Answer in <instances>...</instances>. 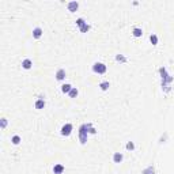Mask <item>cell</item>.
Returning a JSON list of instances; mask_svg holds the SVG:
<instances>
[{
  "mask_svg": "<svg viewBox=\"0 0 174 174\" xmlns=\"http://www.w3.org/2000/svg\"><path fill=\"white\" fill-rule=\"evenodd\" d=\"M11 141H12L14 144H19V141H21V137H19L18 135H15V136L12 137V140H11Z\"/></svg>",
  "mask_w": 174,
  "mask_h": 174,
  "instance_id": "obj_17",
  "label": "cell"
},
{
  "mask_svg": "<svg viewBox=\"0 0 174 174\" xmlns=\"http://www.w3.org/2000/svg\"><path fill=\"white\" fill-rule=\"evenodd\" d=\"M89 29H90V26L87 25V23H84L83 26H80V30L83 31V33H84V31H89Z\"/></svg>",
  "mask_w": 174,
  "mask_h": 174,
  "instance_id": "obj_18",
  "label": "cell"
},
{
  "mask_svg": "<svg viewBox=\"0 0 174 174\" xmlns=\"http://www.w3.org/2000/svg\"><path fill=\"white\" fill-rule=\"evenodd\" d=\"M99 87H101L102 90H104V91H105V90H108V87H109V82H102L101 84H99Z\"/></svg>",
  "mask_w": 174,
  "mask_h": 174,
  "instance_id": "obj_15",
  "label": "cell"
},
{
  "mask_svg": "<svg viewBox=\"0 0 174 174\" xmlns=\"http://www.w3.org/2000/svg\"><path fill=\"white\" fill-rule=\"evenodd\" d=\"M64 78H65V71L64 69H59L57 74H56V79H57V80H63Z\"/></svg>",
  "mask_w": 174,
  "mask_h": 174,
  "instance_id": "obj_8",
  "label": "cell"
},
{
  "mask_svg": "<svg viewBox=\"0 0 174 174\" xmlns=\"http://www.w3.org/2000/svg\"><path fill=\"white\" fill-rule=\"evenodd\" d=\"M150 41L152 42V45H156V44H158V37L155 34H151V35H150Z\"/></svg>",
  "mask_w": 174,
  "mask_h": 174,
  "instance_id": "obj_14",
  "label": "cell"
},
{
  "mask_svg": "<svg viewBox=\"0 0 174 174\" xmlns=\"http://www.w3.org/2000/svg\"><path fill=\"white\" fill-rule=\"evenodd\" d=\"M78 7H79V4H78L76 2H71V3H68V10L72 11V12L78 10Z\"/></svg>",
  "mask_w": 174,
  "mask_h": 174,
  "instance_id": "obj_9",
  "label": "cell"
},
{
  "mask_svg": "<svg viewBox=\"0 0 174 174\" xmlns=\"http://www.w3.org/2000/svg\"><path fill=\"white\" fill-rule=\"evenodd\" d=\"M42 35V30L39 29V27H35V29L33 30V37L34 38H39Z\"/></svg>",
  "mask_w": 174,
  "mask_h": 174,
  "instance_id": "obj_10",
  "label": "cell"
},
{
  "mask_svg": "<svg viewBox=\"0 0 174 174\" xmlns=\"http://www.w3.org/2000/svg\"><path fill=\"white\" fill-rule=\"evenodd\" d=\"M7 126V120L6 118H2V129H4Z\"/></svg>",
  "mask_w": 174,
  "mask_h": 174,
  "instance_id": "obj_21",
  "label": "cell"
},
{
  "mask_svg": "<svg viewBox=\"0 0 174 174\" xmlns=\"http://www.w3.org/2000/svg\"><path fill=\"white\" fill-rule=\"evenodd\" d=\"M122 158H124V155H122L121 152H116V154L113 155V161L116 162V163H120V162L122 161Z\"/></svg>",
  "mask_w": 174,
  "mask_h": 174,
  "instance_id": "obj_7",
  "label": "cell"
},
{
  "mask_svg": "<svg viewBox=\"0 0 174 174\" xmlns=\"http://www.w3.org/2000/svg\"><path fill=\"white\" fill-rule=\"evenodd\" d=\"M143 174H155V170H154L152 166H148L146 170H143Z\"/></svg>",
  "mask_w": 174,
  "mask_h": 174,
  "instance_id": "obj_13",
  "label": "cell"
},
{
  "mask_svg": "<svg viewBox=\"0 0 174 174\" xmlns=\"http://www.w3.org/2000/svg\"><path fill=\"white\" fill-rule=\"evenodd\" d=\"M53 171H54V174H61L63 171H64V166L63 165H54Z\"/></svg>",
  "mask_w": 174,
  "mask_h": 174,
  "instance_id": "obj_6",
  "label": "cell"
},
{
  "mask_svg": "<svg viewBox=\"0 0 174 174\" xmlns=\"http://www.w3.org/2000/svg\"><path fill=\"white\" fill-rule=\"evenodd\" d=\"M35 108L37 109H44L45 108V101H44V98H39V99L35 101Z\"/></svg>",
  "mask_w": 174,
  "mask_h": 174,
  "instance_id": "obj_5",
  "label": "cell"
},
{
  "mask_svg": "<svg viewBox=\"0 0 174 174\" xmlns=\"http://www.w3.org/2000/svg\"><path fill=\"white\" fill-rule=\"evenodd\" d=\"M78 95V90L76 89H75V87H72V90H71V91H69V97H76Z\"/></svg>",
  "mask_w": 174,
  "mask_h": 174,
  "instance_id": "obj_16",
  "label": "cell"
},
{
  "mask_svg": "<svg viewBox=\"0 0 174 174\" xmlns=\"http://www.w3.org/2000/svg\"><path fill=\"white\" fill-rule=\"evenodd\" d=\"M93 71L95 74H105L106 72V65L102 64V63H95L93 67Z\"/></svg>",
  "mask_w": 174,
  "mask_h": 174,
  "instance_id": "obj_2",
  "label": "cell"
},
{
  "mask_svg": "<svg viewBox=\"0 0 174 174\" xmlns=\"http://www.w3.org/2000/svg\"><path fill=\"white\" fill-rule=\"evenodd\" d=\"M126 150H130V151H132V150H135V144H133L132 141H129V143L126 144Z\"/></svg>",
  "mask_w": 174,
  "mask_h": 174,
  "instance_id": "obj_20",
  "label": "cell"
},
{
  "mask_svg": "<svg viewBox=\"0 0 174 174\" xmlns=\"http://www.w3.org/2000/svg\"><path fill=\"white\" fill-rule=\"evenodd\" d=\"M86 124L84 125H82L80 126V130H79V137H80V141H82V144H84L86 141H87V132L89 130H86Z\"/></svg>",
  "mask_w": 174,
  "mask_h": 174,
  "instance_id": "obj_1",
  "label": "cell"
},
{
  "mask_svg": "<svg viewBox=\"0 0 174 174\" xmlns=\"http://www.w3.org/2000/svg\"><path fill=\"white\" fill-rule=\"evenodd\" d=\"M116 60H117V61H121V63H125L126 59H125L124 56H121V54H118V56L116 57Z\"/></svg>",
  "mask_w": 174,
  "mask_h": 174,
  "instance_id": "obj_19",
  "label": "cell"
},
{
  "mask_svg": "<svg viewBox=\"0 0 174 174\" xmlns=\"http://www.w3.org/2000/svg\"><path fill=\"white\" fill-rule=\"evenodd\" d=\"M71 90H72L71 84H63V86H61V91L64 93V94H65V93H69Z\"/></svg>",
  "mask_w": 174,
  "mask_h": 174,
  "instance_id": "obj_11",
  "label": "cell"
},
{
  "mask_svg": "<svg viewBox=\"0 0 174 174\" xmlns=\"http://www.w3.org/2000/svg\"><path fill=\"white\" fill-rule=\"evenodd\" d=\"M141 34H143V30L141 29H139V27H135V29H133V35H135V37H141Z\"/></svg>",
  "mask_w": 174,
  "mask_h": 174,
  "instance_id": "obj_12",
  "label": "cell"
},
{
  "mask_svg": "<svg viewBox=\"0 0 174 174\" xmlns=\"http://www.w3.org/2000/svg\"><path fill=\"white\" fill-rule=\"evenodd\" d=\"M71 130H72V125H71V124L63 125V128H61V135H63V136H69V135H71Z\"/></svg>",
  "mask_w": 174,
  "mask_h": 174,
  "instance_id": "obj_3",
  "label": "cell"
},
{
  "mask_svg": "<svg viewBox=\"0 0 174 174\" xmlns=\"http://www.w3.org/2000/svg\"><path fill=\"white\" fill-rule=\"evenodd\" d=\"M31 65H33V63H31L30 59H25V60L22 61V67H23L25 69H30Z\"/></svg>",
  "mask_w": 174,
  "mask_h": 174,
  "instance_id": "obj_4",
  "label": "cell"
}]
</instances>
